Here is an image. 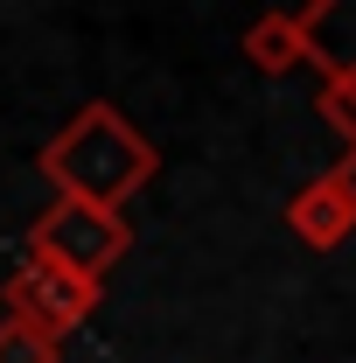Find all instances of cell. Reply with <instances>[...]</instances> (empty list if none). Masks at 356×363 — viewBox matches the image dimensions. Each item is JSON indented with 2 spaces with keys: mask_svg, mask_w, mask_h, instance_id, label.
I'll use <instances>...</instances> for the list:
<instances>
[{
  "mask_svg": "<svg viewBox=\"0 0 356 363\" xmlns=\"http://www.w3.org/2000/svg\"><path fill=\"white\" fill-rule=\"evenodd\" d=\"M35 168H43V182L63 196V203L126 210L140 189L154 182L161 154H154V140L140 133L119 105L91 98L84 112H70V119H63V133H49V140H43Z\"/></svg>",
  "mask_w": 356,
  "mask_h": 363,
  "instance_id": "6da1fadb",
  "label": "cell"
},
{
  "mask_svg": "<svg viewBox=\"0 0 356 363\" xmlns=\"http://www.w3.org/2000/svg\"><path fill=\"white\" fill-rule=\"evenodd\" d=\"M133 252V224L126 210H98V203H49L43 217L28 224V259L49 272H70V279H91L105 286V272Z\"/></svg>",
  "mask_w": 356,
  "mask_h": 363,
  "instance_id": "7a4b0ae2",
  "label": "cell"
},
{
  "mask_svg": "<svg viewBox=\"0 0 356 363\" xmlns=\"http://www.w3.org/2000/svg\"><path fill=\"white\" fill-rule=\"evenodd\" d=\"M98 301H105V286L70 279V272H49V266H35V259H21V266L0 279V321H21V328L49 335V342L77 335V328L98 315Z\"/></svg>",
  "mask_w": 356,
  "mask_h": 363,
  "instance_id": "3957f363",
  "label": "cell"
},
{
  "mask_svg": "<svg viewBox=\"0 0 356 363\" xmlns=\"http://www.w3.org/2000/svg\"><path fill=\"white\" fill-rule=\"evenodd\" d=\"M287 224H294V238H301L308 252H335L356 230V182H350V168H328V175L301 182V189L287 196Z\"/></svg>",
  "mask_w": 356,
  "mask_h": 363,
  "instance_id": "277c9868",
  "label": "cell"
},
{
  "mask_svg": "<svg viewBox=\"0 0 356 363\" xmlns=\"http://www.w3.org/2000/svg\"><path fill=\"white\" fill-rule=\"evenodd\" d=\"M245 63L259 70V77H287V70H301V63H321V43H314V14L308 7H272L259 14L252 28H245Z\"/></svg>",
  "mask_w": 356,
  "mask_h": 363,
  "instance_id": "5b68a950",
  "label": "cell"
},
{
  "mask_svg": "<svg viewBox=\"0 0 356 363\" xmlns=\"http://www.w3.org/2000/svg\"><path fill=\"white\" fill-rule=\"evenodd\" d=\"M314 112H321V126L356 154V70H328L321 91H314Z\"/></svg>",
  "mask_w": 356,
  "mask_h": 363,
  "instance_id": "8992f818",
  "label": "cell"
},
{
  "mask_svg": "<svg viewBox=\"0 0 356 363\" xmlns=\"http://www.w3.org/2000/svg\"><path fill=\"white\" fill-rule=\"evenodd\" d=\"M56 357H63V342H49L21 321H0V363H56Z\"/></svg>",
  "mask_w": 356,
  "mask_h": 363,
  "instance_id": "52a82bcc",
  "label": "cell"
},
{
  "mask_svg": "<svg viewBox=\"0 0 356 363\" xmlns=\"http://www.w3.org/2000/svg\"><path fill=\"white\" fill-rule=\"evenodd\" d=\"M335 21H343V49H321V77L328 70H356V7L335 0Z\"/></svg>",
  "mask_w": 356,
  "mask_h": 363,
  "instance_id": "ba28073f",
  "label": "cell"
},
{
  "mask_svg": "<svg viewBox=\"0 0 356 363\" xmlns=\"http://www.w3.org/2000/svg\"><path fill=\"white\" fill-rule=\"evenodd\" d=\"M343 168H350V182H356V154H350V161H343Z\"/></svg>",
  "mask_w": 356,
  "mask_h": 363,
  "instance_id": "9c48e42d",
  "label": "cell"
}]
</instances>
